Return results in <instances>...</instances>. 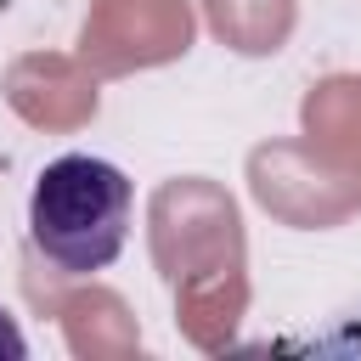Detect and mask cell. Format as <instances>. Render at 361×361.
I'll return each instance as SVG.
<instances>
[{
	"mask_svg": "<svg viewBox=\"0 0 361 361\" xmlns=\"http://www.w3.org/2000/svg\"><path fill=\"white\" fill-rule=\"evenodd\" d=\"M135 186L118 164L90 152H62L39 169L28 192V243L68 276L107 271L130 237Z\"/></svg>",
	"mask_w": 361,
	"mask_h": 361,
	"instance_id": "1",
	"label": "cell"
},
{
	"mask_svg": "<svg viewBox=\"0 0 361 361\" xmlns=\"http://www.w3.org/2000/svg\"><path fill=\"white\" fill-rule=\"evenodd\" d=\"M0 355H6V361H23V355H28V338H23V327L11 322L6 305H0Z\"/></svg>",
	"mask_w": 361,
	"mask_h": 361,
	"instance_id": "2",
	"label": "cell"
}]
</instances>
